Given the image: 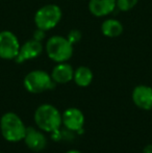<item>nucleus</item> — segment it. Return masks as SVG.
I'll return each instance as SVG.
<instances>
[{"mask_svg": "<svg viewBox=\"0 0 152 153\" xmlns=\"http://www.w3.org/2000/svg\"><path fill=\"white\" fill-rule=\"evenodd\" d=\"M123 30V25L117 19L108 18L101 24V32L106 38H118L121 36Z\"/></svg>", "mask_w": 152, "mask_h": 153, "instance_id": "13", "label": "nucleus"}, {"mask_svg": "<svg viewBox=\"0 0 152 153\" xmlns=\"http://www.w3.org/2000/svg\"><path fill=\"white\" fill-rule=\"evenodd\" d=\"M81 32L78 30V29H72L71 31L68 33L67 36V39L69 40L70 43H72V44H77V43L79 42V41L81 40Z\"/></svg>", "mask_w": 152, "mask_h": 153, "instance_id": "16", "label": "nucleus"}, {"mask_svg": "<svg viewBox=\"0 0 152 153\" xmlns=\"http://www.w3.org/2000/svg\"><path fill=\"white\" fill-rule=\"evenodd\" d=\"M93 72L89 67L80 66L74 70V76L73 80L78 87L85 88L89 87L93 81Z\"/></svg>", "mask_w": 152, "mask_h": 153, "instance_id": "14", "label": "nucleus"}, {"mask_svg": "<svg viewBox=\"0 0 152 153\" xmlns=\"http://www.w3.org/2000/svg\"><path fill=\"white\" fill-rule=\"evenodd\" d=\"M132 101L141 109L149 111L152 108V88L145 85H136L132 91Z\"/></svg>", "mask_w": 152, "mask_h": 153, "instance_id": "9", "label": "nucleus"}, {"mask_svg": "<svg viewBox=\"0 0 152 153\" xmlns=\"http://www.w3.org/2000/svg\"><path fill=\"white\" fill-rule=\"evenodd\" d=\"M35 122L41 130L47 132L57 131L62 124V115L51 104H42L36 109Z\"/></svg>", "mask_w": 152, "mask_h": 153, "instance_id": "2", "label": "nucleus"}, {"mask_svg": "<svg viewBox=\"0 0 152 153\" xmlns=\"http://www.w3.org/2000/svg\"><path fill=\"white\" fill-rule=\"evenodd\" d=\"M23 140L27 147L36 152L42 151L47 145L46 137L43 134V132L37 130L33 127H26V132H25V137Z\"/></svg>", "mask_w": 152, "mask_h": 153, "instance_id": "10", "label": "nucleus"}, {"mask_svg": "<svg viewBox=\"0 0 152 153\" xmlns=\"http://www.w3.org/2000/svg\"><path fill=\"white\" fill-rule=\"evenodd\" d=\"M0 129L2 137L13 143L22 141L26 132L24 123L15 113H6L2 116L0 119Z\"/></svg>", "mask_w": 152, "mask_h": 153, "instance_id": "1", "label": "nucleus"}, {"mask_svg": "<svg viewBox=\"0 0 152 153\" xmlns=\"http://www.w3.org/2000/svg\"><path fill=\"white\" fill-rule=\"evenodd\" d=\"M139 0H116L117 8L121 12H128L138 4Z\"/></svg>", "mask_w": 152, "mask_h": 153, "instance_id": "15", "label": "nucleus"}, {"mask_svg": "<svg viewBox=\"0 0 152 153\" xmlns=\"http://www.w3.org/2000/svg\"><path fill=\"white\" fill-rule=\"evenodd\" d=\"M43 52V45L40 41H37L35 39L26 41L20 45V50L16 57V62L22 64V62L29 61V59H37L40 56L41 53Z\"/></svg>", "mask_w": 152, "mask_h": 153, "instance_id": "7", "label": "nucleus"}, {"mask_svg": "<svg viewBox=\"0 0 152 153\" xmlns=\"http://www.w3.org/2000/svg\"><path fill=\"white\" fill-rule=\"evenodd\" d=\"M66 153H81V152L78 151V150H69V151H67Z\"/></svg>", "mask_w": 152, "mask_h": 153, "instance_id": "19", "label": "nucleus"}, {"mask_svg": "<svg viewBox=\"0 0 152 153\" xmlns=\"http://www.w3.org/2000/svg\"><path fill=\"white\" fill-rule=\"evenodd\" d=\"M0 153H1V152H0Z\"/></svg>", "mask_w": 152, "mask_h": 153, "instance_id": "20", "label": "nucleus"}, {"mask_svg": "<svg viewBox=\"0 0 152 153\" xmlns=\"http://www.w3.org/2000/svg\"><path fill=\"white\" fill-rule=\"evenodd\" d=\"M62 10L56 4H46L42 6L35 14V24L37 28L44 31L53 29L62 19Z\"/></svg>", "mask_w": 152, "mask_h": 153, "instance_id": "5", "label": "nucleus"}, {"mask_svg": "<svg viewBox=\"0 0 152 153\" xmlns=\"http://www.w3.org/2000/svg\"><path fill=\"white\" fill-rule=\"evenodd\" d=\"M45 38V31L42 30V29L40 28H37V30L33 32V38L35 40L37 41H40V42H42V40Z\"/></svg>", "mask_w": 152, "mask_h": 153, "instance_id": "17", "label": "nucleus"}, {"mask_svg": "<svg viewBox=\"0 0 152 153\" xmlns=\"http://www.w3.org/2000/svg\"><path fill=\"white\" fill-rule=\"evenodd\" d=\"M62 123L69 130L80 131L85 125V116L82 111L75 107H70L64 111L62 116Z\"/></svg>", "mask_w": 152, "mask_h": 153, "instance_id": "8", "label": "nucleus"}, {"mask_svg": "<svg viewBox=\"0 0 152 153\" xmlns=\"http://www.w3.org/2000/svg\"><path fill=\"white\" fill-rule=\"evenodd\" d=\"M20 50V43L14 32L0 31V59H16Z\"/></svg>", "mask_w": 152, "mask_h": 153, "instance_id": "6", "label": "nucleus"}, {"mask_svg": "<svg viewBox=\"0 0 152 153\" xmlns=\"http://www.w3.org/2000/svg\"><path fill=\"white\" fill-rule=\"evenodd\" d=\"M23 85L31 94H40V93L53 90L55 88V82L53 81L50 74L43 70H33L29 72L23 80Z\"/></svg>", "mask_w": 152, "mask_h": 153, "instance_id": "4", "label": "nucleus"}, {"mask_svg": "<svg viewBox=\"0 0 152 153\" xmlns=\"http://www.w3.org/2000/svg\"><path fill=\"white\" fill-rule=\"evenodd\" d=\"M117 8L116 0H90L89 10L95 17H106Z\"/></svg>", "mask_w": 152, "mask_h": 153, "instance_id": "11", "label": "nucleus"}, {"mask_svg": "<svg viewBox=\"0 0 152 153\" xmlns=\"http://www.w3.org/2000/svg\"><path fill=\"white\" fill-rule=\"evenodd\" d=\"M74 70L71 65L65 62H59L56 66L53 68L51 72V77L55 83H68L69 81L73 80Z\"/></svg>", "mask_w": 152, "mask_h": 153, "instance_id": "12", "label": "nucleus"}, {"mask_svg": "<svg viewBox=\"0 0 152 153\" xmlns=\"http://www.w3.org/2000/svg\"><path fill=\"white\" fill-rule=\"evenodd\" d=\"M74 45L67 38L53 36L46 43V52L50 59L55 62H68L73 55Z\"/></svg>", "mask_w": 152, "mask_h": 153, "instance_id": "3", "label": "nucleus"}, {"mask_svg": "<svg viewBox=\"0 0 152 153\" xmlns=\"http://www.w3.org/2000/svg\"><path fill=\"white\" fill-rule=\"evenodd\" d=\"M143 153H152V144H149L143 150Z\"/></svg>", "mask_w": 152, "mask_h": 153, "instance_id": "18", "label": "nucleus"}]
</instances>
